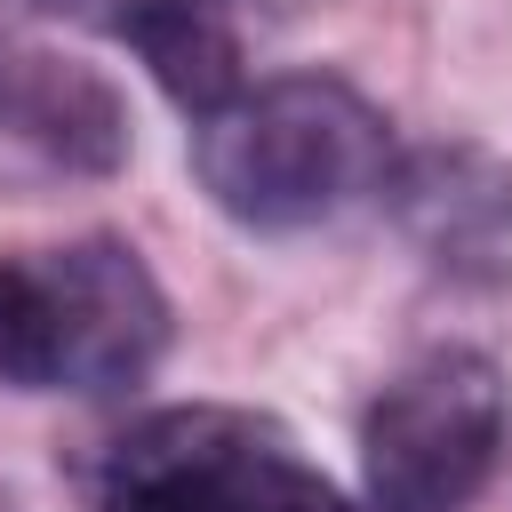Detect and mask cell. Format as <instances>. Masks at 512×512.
I'll return each instance as SVG.
<instances>
[{
  "label": "cell",
  "instance_id": "obj_1",
  "mask_svg": "<svg viewBox=\"0 0 512 512\" xmlns=\"http://www.w3.org/2000/svg\"><path fill=\"white\" fill-rule=\"evenodd\" d=\"M208 200L256 232H304L392 184V128L368 96L320 72H288L216 104L192 136Z\"/></svg>",
  "mask_w": 512,
  "mask_h": 512
},
{
  "label": "cell",
  "instance_id": "obj_2",
  "mask_svg": "<svg viewBox=\"0 0 512 512\" xmlns=\"http://www.w3.org/2000/svg\"><path fill=\"white\" fill-rule=\"evenodd\" d=\"M168 344V296L128 240H64L0 264V384L120 392Z\"/></svg>",
  "mask_w": 512,
  "mask_h": 512
},
{
  "label": "cell",
  "instance_id": "obj_3",
  "mask_svg": "<svg viewBox=\"0 0 512 512\" xmlns=\"http://www.w3.org/2000/svg\"><path fill=\"white\" fill-rule=\"evenodd\" d=\"M96 512H344V496L272 416L192 400L96 456Z\"/></svg>",
  "mask_w": 512,
  "mask_h": 512
},
{
  "label": "cell",
  "instance_id": "obj_4",
  "mask_svg": "<svg viewBox=\"0 0 512 512\" xmlns=\"http://www.w3.org/2000/svg\"><path fill=\"white\" fill-rule=\"evenodd\" d=\"M504 448V376L488 352L440 344L408 360L368 424H360V480L376 512H464Z\"/></svg>",
  "mask_w": 512,
  "mask_h": 512
},
{
  "label": "cell",
  "instance_id": "obj_5",
  "mask_svg": "<svg viewBox=\"0 0 512 512\" xmlns=\"http://www.w3.org/2000/svg\"><path fill=\"white\" fill-rule=\"evenodd\" d=\"M392 208L408 240L456 280H512V168L472 144H432L392 168Z\"/></svg>",
  "mask_w": 512,
  "mask_h": 512
},
{
  "label": "cell",
  "instance_id": "obj_6",
  "mask_svg": "<svg viewBox=\"0 0 512 512\" xmlns=\"http://www.w3.org/2000/svg\"><path fill=\"white\" fill-rule=\"evenodd\" d=\"M24 8L136 48L152 64V80L192 120H208L216 104L240 96V24H232V0H24Z\"/></svg>",
  "mask_w": 512,
  "mask_h": 512
}]
</instances>
